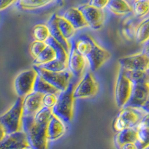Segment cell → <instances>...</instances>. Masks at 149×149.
I'll use <instances>...</instances> for the list:
<instances>
[{"instance_id":"26","label":"cell","mask_w":149,"mask_h":149,"mask_svg":"<svg viewBox=\"0 0 149 149\" xmlns=\"http://www.w3.org/2000/svg\"><path fill=\"white\" fill-rule=\"evenodd\" d=\"M32 35L34 41L46 42V40L50 37L49 27L47 25L44 24H38L34 26L32 29Z\"/></svg>"},{"instance_id":"15","label":"cell","mask_w":149,"mask_h":149,"mask_svg":"<svg viewBox=\"0 0 149 149\" xmlns=\"http://www.w3.org/2000/svg\"><path fill=\"white\" fill-rule=\"evenodd\" d=\"M29 148L30 147L27 136L24 131L6 135L0 143V149H27Z\"/></svg>"},{"instance_id":"30","label":"cell","mask_w":149,"mask_h":149,"mask_svg":"<svg viewBox=\"0 0 149 149\" xmlns=\"http://www.w3.org/2000/svg\"><path fill=\"white\" fill-rule=\"evenodd\" d=\"M137 25L136 24L134 19L129 18L127 19L122 27V32L123 35L128 40H131L135 38L136 31L137 28Z\"/></svg>"},{"instance_id":"38","label":"cell","mask_w":149,"mask_h":149,"mask_svg":"<svg viewBox=\"0 0 149 149\" xmlns=\"http://www.w3.org/2000/svg\"><path fill=\"white\" fill-rule=\"evenodd\" d=\"M142 52L144 53L145 54H146L149 58V40L147 41L146 43L143 44V50H142Z\"/></svg>"},{"instance_id":"21","label":"cell","mask_w":149,"mask_h":149,"mask_svg":"<svg viewBox=\"0 0 149 149\" xmlns=\"http://www.w3.org/2000/svg\"><path fill=\"white\" fill-rule=\"evenodd\" d=\"M34 92L40 93L42 95L52 93V94H55L58 95L61 93L39 75H37V78H36L34 86Z\"/></svg>"},{"instance_id":"35","label":"cell","mask_w":149,"mask_h":149,"mask_svg":"<svg viewBox=\"0 0 149 149\" xmlns=\"http://www.w3.org/2000/svg\"><path fill=\"white\" fill-rule=\"evenodd\" d=\"M135 128H149V112H147V113L143 116L139 125Z\"/></svg>"},{"instance_id":"18","label":"cell","mask_w":149,"mask_h":149,"mask_svg":"<svg viewBox=\"0 0 149 149\" xmlns=\"http://www.w3.org/2000/svg\"><path fill=\"white\" fill-rule=\"evenodd\" d=\"M66 132L64 124L58 117L53 115L48 124L47 137L48 140L54 141L61 138Z\"/></svg>"},{"instance_id":"20","label":"cell","mask_w":149,"mask_h":149,"mask_svg":"<svg viewBox=\"0 0 149 149\" xmlns=\"http://www.w3.org/2000/svg\"><path fill=\"white\" fill-rule=\"evenodd\" d=\"M106 8L112 14L118 16H125L132 12V8L126 1L122 0H110Z\"/></svg>"},{"instance_id":"5","label":"cell","mask_w":149,"mask_h":149,"mask_svg":"<svg viewBox=\"0 0 149 149\" xmlns=\"http://www.w3.org/2000/svg\"><path fill=\"white\" fill-rule=\"evenodd\" d=\"M142 117L139 115L136 108L123 107L116 117L113 127L117 132L126 128H135Z\"/></svg>"},{"instance_id":"41","label":"cell","mask_w":149,"mask_h":149,"mask_svg":"<svg viewBox=\"0 0 149 149\" xmlns=\"http://www.w3.org/2000/svg\"><path fill=\"white\" fill-rule=\"evenodd\" d=\"M145 149H149V146H148V147H146V148H145Z\"/></svg>"},{"instance_id":"42","label":"cell","mask_w":149,"mask_h":149,"mask_svg":"<svg viewBox=\"0 0 149 149\" xmlns=\"http://www.w3.org/2000/svg\"><path fill=\"white\" fill-rule=\"evenodd\" d=\"M27 149H31V148H27Z\"/></svg>"},{"instance_id":"17","label":"cell","mask_w":149,"mask_h":149,"mask_svg":"<svg viewBox=\"0 0 149 149\" xmlns=\"http://www.w3.org/2000/svg\"><path fill=\"white\" fill-rule=\"evenodd\" d=\"M61 16L70 22L75 30L88 26L84 18L83 14L78 10V8L73 7L66 9Z\"/></svg>"},{"instance_id":"25","label":"cell","mask_w":149,"mask_h":149,"mask_svg":"<svg viewBox=\"0 0 149 149\" xmlns=\"http://www.w3.org/2000/svg\"><path fill=\"white\" fill-rule=\"evenodd\" d=\"M57 23H58V29H59L62 35L67 40L72 39L74 36V32H75V29L73 28L71 24L61 16L57 17Z\"/></svg>"},{"instance_id":"4","label":"cell","mask_w":149,"mask_h":149,"mask_svg":"<svg viewBox=\"0 0 149 149\" xmlns=\"http://www.w3.org/2000/svg\"><path fill=\"white\" fill-rule=\"evenodd\" d=\"M74 85L70 84L65 91L58 95V102L52 110L53 115L58 117L62 122H70L72 119L74 100L73 97Z\"/></svg>"},{"instance_id":"16","label":"cell","mask_w":149,"mask_h":149,"mask_svg":"<svg viewBox=\"0 0 149 149\" xmlns=\"http://www.w3.org/2000/svg\"><path fill=\"white\" fill-rule=\"evenodd\" d=\"M57 17H58V15L56 14H52L47 22V26L49 27L50 36L64 48L66 53L69 55L70 52V49H71V43L62 35V34L60 31L58 23H57Z\"/></svg>"},{"instance_id":"10","label":"cell","mask_w":149,"mask_h":149,"mask_svg":"<svg viewBox=\"0 0 149 149\" xmlns=\"http://www.w3.org/2000/svg\"><path fill=\"white\" fill-rule=\"evenodd\" d=\"M119 63L126 71L149 73V58L143 52L120 58Z\"/></svg>"},{"instance_id":"31","label":"cell","mask_w":149,"mask_h":149,"mask_svg":"<svg viewBox=\"0 0 149 149\" xmlns=\"http://www.w3.org/2000/svg\"><path fill=\"white\" fill-rule=\"evenodd\" d=\"M137 130V139L135 144L138 149H145L149 146V128H139Z\"/></svg>"},{"instance_id":"11","label":"cell","mask_w":149,"mask_h":149,"mask_svg":"<svg viewBox=\"0 0 149 149\" xmlns=\"http://www.w3.org/2000/svg\"><path fill=\"white\" fill-rule=\"evenodd\" d=\"M98 83L91 72H86L73 91L74 99L85 98L95 95L98 92Z\"/></svg>"},{"instance_id":"36","label":"cell","mask_w":149,"mask_h":149,"mask_svg":"<svg viewBox=\"0 0 149 149\" xmlns=\"http://www.w3.org/2000/svg\"><path fill=\"white\" fill-rule=\"evenodd\" d=\"M14 1H0V10H2L6 8L9 7L10 5L14 3Z\"/></svg>"},{"instance_id":"3","label":"cell","mask_w":149,"mask_h":149,"mask_svg":"<svg viewBox=\"0 0 149 149\" xmlns=\"http://www.w3.org/2000/svg\"><path fill=\"white\" fill-rule=\"evenodd\" d=\"M22 104L23 98L18 97L10 109L0 117L1 128L3 129L6 135L19 131L22 125Z\"/></svg>"},{"instance_id":"9","label":"cell","mask_w":149,"mask_h":149,"mask_svg":"<svg viewBox=\"0 0 149 149\" xmlns=\"http://www.w3.org/2000/svg\"><path fill=\"white\" fill-rule=\"evenodd\" d=\"M132 83V90L128 102L124 107L142 109L149 96V86L147 81H135Z\"/></svg>"},{"instance_id":"27","label":"cell","mask_w":149,"mask_h":149,"mask_svg":"<svg viewBox=\"0 0 149 149\" xmlns=\"http://www.w3.org/2000/svg\"><path fill=\"white\" fill-rule=\"evenodd\" d=\"M132 12L136 18H141L149 12V0L134 1L132 4Z\"/></svg>"},{"instance_id":"37","label":"cell","mask_w":149,"mask_h":149,"mask_svg":"<svg viewBox=\"0 0 149 149\" xmlns=\"http://www.w3.org/2000/svg\"><path fill=\"white\" fill-rule=\"evenodd\" d=\"M120 149H138V148L135 143H127L122 146Z\"/></svg>"},{"instance_id":"28","label":"cell","mask_w":149,"mask_h":149,"mask_svg":"<svg viewBox=\"0 0 149 149\" xmlns=\"http://www.w3.org/2000/svg\"><path fill=\"white\" fill-rule=\"evenodd\" d=\"M37 66L41 68L42 70H47L49 72H63L68 70L67 63L58 59H54L52 61H49L48 63H44V64H41Z\"/></svg>"},{"instance_id":"7","label":"cell","mask_w":149,"mask_h":149,"mask_svg":"<svg viewBox=\"0 0 149 149\" xmlns=\"http://www.w3.org/2000/svg\"><path fill=\"white\" fill-rule=\"evenodd\" d=\"M36 70L33 69L21 72L14 82V90L19 97L23 98L34 92V86L37 77Z\"/></svg>"},{"instance_id":"2","label":"cell","mask_w":149,"mask_h":149,"mask_svg":"<svg viewBox=\"0 0 149 149\" xmlns=\"http://www.w3.org/2000/svg\"><path fill=\"white\" fill-rule=\"evenodd\" d=\"M49 122L35 119H22V131L26 133L31 149H47V127Z\"/></svg>"},{"instance_id":"1","label":"cell","mask_w":149,"mask_h":149,"mask_svg":"<svg viewBox=\"0 0 149 149\" xmlns=\"http://www.w3.org/2000/svg\"><path fill=\"white\" fill-rule=\"evenodd\" d=\"M72 40L77 51L88 61L90 70L95 72L110 58V53L98 46L90 35L81 34Z\"/></svg>"},{"instance_id":"43","label":"cell","mask_w":149,"mask_h":149,"mask_svg":"<svg viewBox=\"0 0 149 149\" xmlns=\"http://www.w3.org/2000/svg\"><path fill=\"white\" fill-rule=\"evenodd\" d=\"M148 112H149V111H148Z\"/></svg>"},{"instance_id":"39","label":"cell","mask_w":149,"mask_h":149,"mask_svg":"<svg viewBox=\"0 0 149 149\" xmlns=\"http://www.w3.org/2000/svg\"><path fill=\"white\" fill-rule=\"evenodd\" d=\"M142 110H144V111H146V112H148L149 111V96H148V98L146 104H145L144 107H142Z\"/></svg>"},{"instance_id":"32","label":"cell","mask_w":149,"mask_h":149,"mask_svg":"<svg viewBox=\"0 0 149 149\" xmlns=\"http://www.w3.org/2000/svg\"><path fill=\"white\" fill-rule=\"evenodd\" d=\"M47 46L48 45L46 42L34 41L30 46L31 55L32 56L34 59H36L40 54V53L47 47Z\"/></svg>"},{"instance_id":"19","label":"cell","mask_w":149,"mask_h":149,"mask_svg":"<svg viewBox=\"0 0 149 149\" xmlns=\"http://www.w3.org/2000/svg\"><path fill=\"white\" fill-rule=\"evenodd\" d=\"M137 139V130L136 128H126L117 132L114 138L116 147L120 149L127 143H136Z\"/></svg>"},{"instance_id":"23","label":"cell","mask_w":149,"mask_h":149,"mask_svg":"<svg viewBox=\"0 0 149 149\" xmlns=\"http://www.w3.org/2000/svg\"><path fill=\"white\" fill-rule=\"evenodd\" d=\"M52 1H45V0H20L16 2L17 8L21 10H31L34 9L40 8L45 7L49 4L52 3Z\"/></svg>"},{"instance_id":"8","label":"cell","mask_w":149,"mask_h":149,"mask_svg":"<svg viewBox=\"0 0 149 149\" xmlns=\"http://www.w3.org/2000/svg\"><path fill=\"white\" fill-rule=\"evenodd\" d=\"M131 90L132 83L125 74L122 69L120 68L117 75L114 90V97L117 107L123 108L125 106L130 98Z\"/></svg>"},{"instance_id":"12","label":"cell","mask_w":149,"mask_h":149,"mask_svg":"<svg viewBox=\"0 0 149 149\" xmlns=\"http://www.w3.org/2000/svg\"><path fill=\"white\" fill-rule=\"evenodd\" d=\"M77 8L83 14L88 26L93 30L102 29L104 22V13L103 10L95 8L88 3L79 5Z\"/></svg>"},{"instance_id":"29","label":"cell","mask_w":149,"mask_h":149,"mask_svg":"<svg viewBox=\"0 0 149 149\" xmlns=\"http://www.w3.org/2000/svg\"><path fill=\"white\" fill-rule=\"evenodd\" d=\"M54 59H56L55 53L50 46H47V47L40 53V54L34 60L33 63L34 66H39V65L48 63L49 61H52Z\"/></svg>"},{"instance_id":"33","label":"cell","mask_w":149,"mask_h":149,"mask_svg":"<svg viewBox=\"0 0 149 149\" xmlns=\"http://www.w3.org/2000/svg\"><path fill=\"white\" fill-rule=\"evenodd\" d=\"M58 102V95L49 93L42 96V107L52 109Z\"/></svg>"},{"instance_id":"14","label":"cell","mask_w":149,"mask_h":149,"mask_svg":"<svg viewBox=\"0 0 149 149\" xmlns=\"http://www.w3.org/2000/svg\"><path fill=\"white\" fill-rule=\"evenodd\" d=\"M70 43H71V49H70V52L68 57V70L71 72V74L74 78H79L81 76L84 70L86 60L77 51L72 40Z\"/></svg>"},{"instance_id":"6","label":"cell","mask_w":149,"mask_h":149,"mask_svg":"<svg viewBox=\"0 0 149 149\" xmlns=\"http://www.w3.org/2000/svg\"><path fill=\"white\" fill-rule=\"evenodd\" d=\"M33 68L36 70L39 76L52 85L60 92L65 91L70 85V80L71 78L72 74L68 70L63 72H54L42 70L37 66H34Z\"/></svg>"},{"instance_id":"24","label":"cell","mask_w":149,"mask_h":149,"mask_svg":"<svg viewBox=\"0 0 149 149\" xmlns=\"http://www.w3.org/2000/svg\"><path fill=\"white\" fill-rule=\"evenodd\" d=\"M46 43L53 49V51L54 52V53H55L56 54V59H58L59 60V61H63L64 63H67L68 57H69V55H68V54L66 53L64 48L61 46L59 42H57L54 38H52V37L50 36V37H49V39L46 40Z\"/></svg>"},{"instance_id":"40","label":"cell","mask_w":149,"mask_h":149,"mask_svg":"<svg viewBox=\"0 0 149 149\" xmlns=\"http://www.w3.org/2000/svg\"><path fill=\"white\" fill-rule=\"evenodd\" d=\"M147 84L148 86H149V74H148V80H147Z\"/></svg>"},{"instance_id":"22","label":"cell","mask_w":149,"mask_h":149,"mask_svg":"<svg viewBox=\"0 0 149 149\" xmlns=\"http://www.w3.org/2000/svg\"><path fill=\"white\" fill-rule=\"evenodd\" d=\"M135 40L139 44H144L149 40V17L138 25L136 31Z\"/></svg>"},{"instance_id":"34","label":"cell","mask_w":149,"mask_h":149,"mask_svg":"<svg viewBox=\"0 0 149 149\" xmlns=\"http://www.w3.org/2000/svg\"><path fill=\"white\" fill-rule=\"evenodd\" d=\"M88 4L95 8L103 10L104 8L107 7L108 1L107 0H93L89 2Z\"/></svg>"},{"instance_id":"13","label":"cell","mask_w":149,"mask_h":149,"mask_svg":"<svg viewBox=\"0 0 149 149\" xmlns=\"http://www.w3.org/2000/svg\"><path fill=\"white\" fill-rule=\"evenodd\" d=\"M42 96L33 92L26 96L22 104V119H34L37 112L42 107Z\"/></svg>"}]
</instances>
